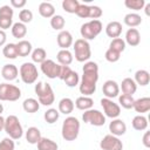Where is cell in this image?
I'll use <instances>...</instances> for the list:
<instances>
[{"mask_svg": "<svg viewBox=\"0 0 150 150\" xmlns=\"http://www.w3.org/2000/svg\"><path fill=\"white\" fill-rule=\"evenodd\" d=\"M82 70L83 75L79 89L83 96H90L96 90V83L98 81V66L94 61H87Z\"/></svg>", "mask_w": 150, "mask_h": 150, "instance_id": "6da1fadb", "label": "cell"}, {"mask_svg": "<svg viewBox=\"0 0 150 150\" xmlns=\"http://www.w3.org/2000/svg\"><path fill=\"white\" fill-rule=\"evenodd\" d=\"M80 132V122L76 117L74 116H68L63 123H62V129H61V135L63 139L66 141H75L79 136Z\"/></svg>", "mask_w": 150, "mask_h": 150, "instance_id": "7a4b0ae2", "label": "cell"}, {"mask_svg": "<svg viewBox=\"0 0 150 150\" xmlns=\"http://www.w3.org/2000/svg\"><path fill=\"white\" fill-rule=\"evenodd\" d=\"M35 94L39 97V103L42 105H52L55 101V95L54 91L50 87L49 83H45V82H38L34 87Z\"/></svg>", "mask_w": 150, "mask_h": 150, "instance_id": "3957f363", "label": "cell"}, {"mask_svg": "<svg viewBox=\"0 0 150 150\" xmlns=\"http://www.w3.org/2000/svg\"><path fill=\"white\" fill-rule=\"evenodd\" d=\"M4 130L12 139H20L23 135L22 125L19 118L15 115H9L5 118V128Z\"/></svg>", "mask_w": 150, "mask_h": 150, "instance_id": "277c9868", "label": "cell"}, {"mask_svg": "<svg viewBox=\"0 0 150 150\" xmlns=\"http://www.w3.org/2000/svg\"><path fill=\"white\" fill-rule=\"evenodd\" d=\"M74 54L75 59L79 62H87L91 56L90 45L84 39H77L74 42Z\"/></svg>", "mask_w": 150, "mask_h": 150, "instance_id": "5b68a950", "label": "cell"}, {"mask_svg": "<svg viewBox=\"0 0 150 150\" xmlns=\"http://www.w3.org/2000/svg\"><path fill=\"white\" fill-rule=\"evenodd\" d=\"M19 73H20V77H21L22 82L26 83V84L34 83L38 80V76H39L38 68H36V66L33 62H25V63H22L20 69H19Z\"/></svg>", "mask_w": 150, "mask_h": 150, "instance_id": "8992f818", "label": "cell"}, {"mask_svg": "<svg viewBox=\"0 0 150 150\" xmlns=\"http://www.w3.org/2000/svg\"><path fill=\"white\" fill-rule=\"evenodd\" d=\"M21 97L19 87L9 83H0V101H18Z\"/></svg>", "mask_w": 150, "mask_h": 150, "instance_id": "52a82bcc", "label": "cell"}, {"mask_svg": "<svg viewBox=\"0 0 150 150\" xmlns=\"http://www.w3.org/2000/svg\"><path fill=\"white\" fill-rule=\"evenodd\" d=\"M82 120L84 123L91 124L94 127H102L105 123V116L103 115V112H101L97 109H93V108L83 112Z\"/></svg>", "mask_w": 150, "mask_h": 150, "instance_id": "ba28073f", "label": "cell"}, {"mask_svg": "<svg viewBox=\"0 0 150 150\" xmlns=\"http://www.w3.org/2000/svg\"><path fill=\"white\" fill-rule=\"evenodd\" d=\"M100 148L102 150H123V143L118 137L110 134V135H105L101 139Z\"/></svg>", "mask_w": 150, "mask_h": 150, "instance_id": "9c48e42d", "label": "cell"}, {"mask_svg": "<svg viewBox=\"0 0 150 150\" xmlns=\"http://www.w3.org/2000/svg\"><path fill=\"white\" fill-rule=\"evenodd\" d=\"M60 69H61V64L54 62L53 60H45L41 63V71L43 73V75H46L48 79H56L60 75Z\"/></svg>", "mask_w": 150, "mask_h": 150, "instance_id": "30bf717a", "label": "cell"}, {"mask_svg": "<svg viewBox=\"0 0 150 150\" xmlns=\"http://www.w3.org/2000/svg\"><path fill=\"white\" fill-rule=\"evenodd\" d=\"M101 105H102L103 111H104V114H105L107 117H110V118L114 120V118H117L120 116V114H121L120 105L117 103H115L110 98H107V97L102 98L101 100Z\"/></svg>", "mask_w": 150, "mask_h": 150, "instance_id": "8fae6325", "label": "cell"}, {"mask_svg": "<svg viewBox=\"0 0 150 150\" xmlns=\"http://www.w3.org/2000/svg\"><path fill=\"white\" fill-rule=\"evenodd\" d=\"M102 91L104 94V96L107 98H114L116 96H118V93H120V86L117 84L116 81L114 80H108L103 83V87H102Z\"/></svg>", "mask_w": 150, "mask_h": 150, "instance_id": "7c38bea8", "label": "cell"}, {"mask_svg": "<svg viewBox=\"0 0 150 150\" xmlns=\"http://www.w3.org/2000/svg\"><path fill=\"white\" fill-rule=\"evenodd\" d=\"M109 131L111 132V135L118 137L125 134L127 131V124L124 123L123 120L120 118H114L110 123H109Z\"/></svg>", "mask_w": 150, "mask_h": 150, "instance_id": "4fadbf2b", "label": "cell"}, {"mask_svg": "<svg viewBox=\"0 0 150 150\" xmlns=\"http://www.w3.org/2000/svg\"><path fill=\"white\" fill-rule=\"evenodd\" d=\"M57 45L61 49H68L73 45V36L68 30H61L56 36Z\"/></svg>", "mask_w": 150, "mask_h": 150, "instance_id": "5bb4252c", "label": "cell"}, {"mask_svg": "<svg viewBox=\"0 0 150 150\" xmlns=\"http://www.w3.org/2000/svg\"><path fill=\"white\" fill-rule=\"evenodd\" d=\"M19 69L16 68L15 64L7 63L1 68V75L6 81H14L18 77Z\"/></svg>", "mask_w": 150, "mask_h": 150, "instance_id": "9a60e30c", "label": "cell"}, {"mask_svg": "<svg viewBox=\"0 0 150 150\" xmlns=\"http://www.w3.org/2000/svg\"><path fill=\"white\" fill-rule=\"evenodd\" d=\"M121 33H122V23L118 21H110L105 26V34L111 39L120 38Z\"/></svg>", "mask_w": 150, "mask_h": 150, "instance_id": "2e32d148", "label": "cell"}, {"mask_svg": "<svg viewBox=\"0 0 150 150\" xmlns=\"http://www.w3.org/2000/svg\"><path fill=\"white\" fill-rule=\"evenodd\" d=\"M125 43H128L131 47H135L137 45H139L141 42V34L138 32V29L136 28H129L125 33Z\"/></svg>", "mask_w": 150, "mask_h": 150, "instance_id": "e0dca14e", "label": "cell"}, {"mask_svg": "<svg viewBox=\"0 0 150 150\" xmlns=\"http://www.w3.org/2000/svg\"><path fill=\"white\" fill-rule=\"evenodd\" d=\"M132 108L136 110V112H139L141 115L148 112L150 110V97H141L138 100H135Z\"/></svg>", "mask_w": 150, "mask_h": 150, "instance_id": "ac0fdd59", "label": "cell"}, {"mask_svg": "<svg viewBox=\"0 0 150 150\" xmlns=\"http://www.w3.org/2000/svg\"><path fill=\"white\" fill-rule=\"evenodd\" d=\"M121 89H122L123 94L132 96V95L136 93V90H137V84L135 83V81H134L132 79L125 77V79L122 81V83H121Z\"/></svg>", "mask_w": 150, "mask_h": 150, "instance_id": "d6986e66", "label": "cell"}, {"mask_svg": "<svg viewBox=\"0 0 150 150\" xmlns=\"http://www.w3.org/2000/svg\"><path fill=\"white\" fill-rule=\"evenodd\" d=\"M74 105H75L77 109L86 111V110H89V109L93 108L94 101H93V98L89 97V96H80V97L76 98Z\"/></svg>", "mask_w": 150, "mask_h": 150, "instance_id": "ffe728a7", "label": "cell"}, {"mask_svg": "<svg viewBox=\"0 0 150 150\" xmlns=\"http://www.w3.org/2000/svg\"><path fill=\"white\" fill-rule=\"evenodd\" d=\"M74 101L69 97H63L62 100H60L59 102V112L64 114V115H69L70 112H73L74 110Z\"/></svg>", "mask_w": 150, "mask_h": 150, "instance_id": "44dd1931", "label": "cell"}, {"mask_svg": "<svg viewBox=\"0 0 150 150\" xmlns=\"http://www.w3.org/2000/svg\"><path fill=\"white\" fill-rule=\"evenodd\" d=\"M41 131L36 127H30L26 131V141L29 144H38V142L41 138Z\"/></svg>", "mask_w": 150, "mask_h": 150, "instance_id": "7402d4cb", "label": "cell"}, {"mask_svg": "<svg viewBox=\"0 0 150 150\" xmlns=\"http://www.w3.org/2000/svg\"><path fill=\"white\" fill-rule=\"evenodd\" d=\"M39 13L43 18H53L55 15V7L50 2H41L39 5Z\"/></svg>", "mask_w": 150, "mask_h": 150, "instance_id": "603a6c76", "label": "cell"}, {"mask_svg": "<svg viewBox=\"0 0 150 150\" xmlns=\"http://www.w3.org/2000/svg\"><path fill=\"white\" fill-rule=\"evenodd\" d=\"M16 49H18V55L21 57H26L32 53V43L27 40H20L16 43Z\"/></svg>", "mask_w": 150, "mask_h": 150, "instance_id": "cb8c5ba5", "label": "cell"}, {"mask_svg": "<svg viewBox=\"0 0 150 150\" xmlns=\"http://www.w3.org/2000/svg\"><path fill=\"white\" fill-rule=\"evenodd\" d=\"M135 83L136 84H139L142 87L144 86H148L149 82H150V74L149 71H146L145 69H139L135 73Z\"/></svg>", "mask_w": 150, "mask_h": 150, "instance_id": "d4e9b609", "label": "cell"}, {"mask_svg": "<svg viewBox=\"0 0 150 150\" xmlns=\"http://www.w3.org/2000/svg\"><path fill=\"white\" fill-rule=\"evenodd\" d=\"M123 21H124V23H125L128 27L135 28V27H137V26H139V25L142 23V18H141V15H138L137 13H128V14L124 16Z\"/></svg>", "mask_w": 150, "mask_h": 150, "instance_id": "484cf974", "label": "cell"}, {"mask_svg": "<svg viewBox=\"0 0 150 150\" xmlns=\"http://www.w3.org/2000/svg\"><path fill=\"white\" fill-rule=\"evenodd\" d=\"M57 62L61 66H69L73 62V54L68 49H61L56 55Z\"/></svg>", "mask_w": 150, "mask_h": 150, "instance_id": "4316f807", "label": "cell"}, {"mask_svg": "<svg viewBox=\"0 0 150 150\" xmlns=\"http://www.w3.org/2000/svg\"><path fill=\"white\" fill-rule=\"evenodd\" d=\"M57 143L47 137H41L38 142V150H57Z\"/></svg>", "mask_w": 150, "mask_h": 150, "instance_id": "83f0119b", "label": "cell"}, {"mask_svg": "<svg viewBox=\"0 0 150 150\" xmlns=\"http://www.w3.org/2000/svg\"><path fill=\"white\" fill-rule=\"evenodd\" d=\"M22 108H23V110H25L26 112L33 114V112H36V111L39 110V108H40V103H39L38 100L29 97V98H26V100L23 101V103H22Z\"/></svg>", "mask_w": 150, "mask_h": 150, "instance_id": "f1b7e54d", "label": "cell"}, {"mask_svg": "<svg viewBox=\"0 0 150 150\" xmlns=\"http://www.w3.org/2000/svg\"><path fill=\"white\" fill-rule=\"evenodd\" d=\"M2 54L6 59L14 60L16 59L18 55V49H16V43H6L2 48Z\"/></svg>", "mask_w": 150, "mask_h": 150, "instance_id": "f546056e", "label": "cell"}, {"mask_svg": "<svg viewBox=\"0 0 150 150\" xmlns=\"http://www.w3.org/2000/svg\"><path fill=\"white\" fill-rule=\"evenodd\" d=\"M132 128L135 130H138V131H142V130H145L148 128V120L145 116L143 115H137L132 118Z\"/></svg>", "mask_w": 150, "mask_h": 150, "instance_id": "4dcf8cb0", "label": "cell"}, {"mask_svg": "<svg viewBox=\"0 0 150 150\" xmlns=\"http://www.w3.org/2000/svg\"><path fill=\"white\" fill-rule=\"evenodd\" d=\"M27 34V27L22 22H15L12 26V35L16 39H21Z\"/></svg>", "mask_w": 150, "mask_h": 150, "instance_id": "1f68e13d", "label": "cell"}, {"mask_svg": "<svg viewBox=\"0 0 150 150\" xmlns=\"http://www.w3.org/2000/svg\"><path fill=\"white\" fill-rule=\"evenodd\" d=\"M80 33H81L82 39H84V40H87V41H88V40H94V39L97 36V35L94 33V30H93V28H91L89 21L86 22V23H83V25L81 26Z\"/></svg>", "mask_w": 150, "mask_h": 150, "instance_id": "d6a6232c", "label": "cell"}, {"mask_svg": "<svg viewBox=\"0 0 150 150\" xmlns=\"http://www.w3.org/2000/svg\"><path fill=\"white\" fill-rule=\"evenodd\" d=\"M32 60L33 62L35 63H42L45 60H47V53L43 48H35L33 52H32Z\"/></svg>", "mask_w": 150, "mask_h": 150, "instance_id": "836d02e7", "label": "cell"}, {"mask_svg": "<svg viewBox=\"0 0 150 150\" xmlns=\"http://www.w3.org/2000/svg\"><path fill=\"white\" fill-rule=\"evenodd\" d=\"M66 25V20L62 15L60 14H55L53 18H50V26L53 29L55 30H62V28Z\"/></svg>", "mask_w": 150, "mask_h": 150, "instance_id": "e575fe53", "label": "cell"}, {"mask_svg": "<svg viewBox=\"0 0 150 150\" xmlns=\"http://www.w3.org/2000/svg\"><path fill=\"white\" fill-rule=\"evenodd\" d=\"M59 116H60L59 110H56V109H54V108H49V109L46 110L45 114H43L45 121H46L47 123H49V124L55 123V122L59 120Z\"/></svg>", "mask_w": 150, "mask_h": 150, "instance_id": "d590c367", "label": "cell"}, {"mask_svg": "<svg viewBox=\"0 0 150 150\" xmlns=\"http://www.w3.org/2000/svg\"><path fill=\"white\" fill-rule=\"evenodd\" d=\"M79 6H80V2L77 0H63L62 1V8L67 13H70V14L76 13Z\"/></svg>", "mask_w": 150, "mask_h": 150, "instance_id": "8d00e7d4", "label": "cell"}, {"mask_svg": "<svg viewBox=\"0 0 150 150\" xmlns=\"http://www.w3.org/2000/svg\"><path fill=\"white\" fill-rule=\"evenodd\" d=\"M109 48L121 54V53H122V52H124V49H125V42H124V40H123V39H121V38L112 39V40H111V42H110Z\"/></svg>", "mask_w": 150, "mask_h": 150, "instance_id": "74e56055", "label": "cell"}, {"mask_svg": "<svg viewBox=\"0 0 150 150\" xmlns=\"http://www.w3.org/2000/svg\"><path fill=\"white\" fill-rule=\"evenodd\" d=\"M134 97L130 96V95H125V94H122L120 97H118V103L122 108L124 109H131L132 105H134Z\"/></svg>", "mask_w": 150, "mask_h": 150, "instance_id": "f35d334b", "label": "cell"}, {"mask_svg": "<svg viewBox=\"0 0 150 150\" xmlns=\"http://www.w3.org/2000/svg\"><path fill=\"white\" fill-rule=\"evenodd\" d=\"M63 81H64L66 86H68V87L73 88V87H75V86H77V84H79L80 77H79V74H77L76 71L71 70V71L68 74V76H67V77H66Z\"/></svg>", "mask_w": 150, "mask_h": 150, "instance_id": "ab89813d", "label": "cell"}, {"mask_svg": "<svg viewBox=\"0 0 150 150\" xmlns=\"http://www.w3.org/2000/svg\"><path fill=\"white\" fill-rule=\"evenodd\" d=\"M124 5L129 9L139 11V9H142L145 6V1L144 0H125L124 1Z\"/></svg>", "mask_w": 150, "mask_h": 150, "instance_id": "60d3db41", "label": "cell"}, {"mask_svg": "<svg viewBox=\"0 0 150 150\" xmlns=\"http://www.w3.org/2000/svg\"><path fill=\"white\" fill-rule=\"evenodd\" d=\"M19 20L22 23H29L33 20V13L29 9H21L19 13Z\"/></svg>", "mask_w": 150, "mask_h": 150, "instance_id": "b9f144b4", "label": "cell"}, {"mask_svg": "<svg viewBox=\"0 0 150 150\" xmlns=\"http://www.w3.org/2000/svg\"><path fill=\"white\" fill-rule=\"evenodd\" d=\"M102 14H103V12H102V9H101V7H98V6H89V15H88V18H90L91 20H97L100 16H102Z\"/></svg>", "mask_w": 150, "mask_h": 150, "instance_id": "7bdbcfd3", "label": "cell"}, {"mask_svg": "<svg viewBox=\"0 0 150 150\" xmlns=\"http://www.w3.org/2000/svg\"><path fill=\"white\" fill-rule=\"evenodd\" d=\"M104 56H105V60H107L108 62L114 63V62H117V61L120 60L121 54L117 53V52H115V50H112V49H110V48H108L107 52H105V55H104Z\"/></svg>", "mask_w": 150, "mask_h": 150, "instance_id": "ee69618b", "label": "cell"}, {"mask_svg": "<svg viewBox=\"0 0 150 150\" xmlns=\"http://www.w3.org/2000/svg\"><path fill=\"white\" fill-rule=\"evenodd\" d=\"M14 148H15L14 141L9 137H5L0 142V150H14Z\"/></svg>", "mask_w": 150, "mask_h": 150, "instance_id": "f6af8a7d", "label": "cell"}, {"mask_svg": "<svg viewBox=\"0 0 150 150\" xmlns=\"http://www.w3.org/2000/svg\"><path fill=\"white\" fill-rule=\"evenodd\" d=\"M77 16L82 18V19H87L88 15H89V6L88 5H84V4H80L76 13H75Z\"/></svg>", "mask_w": 150, "mask_h": 150, "instance_id": "bcb514c9", "label": "cell"}, {"mask_svg": "<svg viewBox=\"0 0 150 150\" xmlns=\"http://www.w3.org/2000/svg\"><path fill=\"white\" fill-rule=\"evenodd\" d=\"M12 26H13V18L0 16V29L5 30L7 28H11Z\"/></svg>", "mask_w": 150, "mask_h": 150, "instance_id": "7dc6e473", "label": "cell"}, {"mask_svg": "<svg viewBox=\"0 0 150 150\" xmlns=\"http://www.w3.org/2000/svg\"><path fill=\"white\" fill-rule=\"evenodd\" d=\"M14 11L9 5H4L0 7V16H7V18H13Z\"/></svg>", "mask_w": 150, "mask_h": 150, "instance_id": "c3c4849f", "label": "cell"}, {"mask_svg": "<svg viewBox=\"0 0 150 150\" xmlns=\"http://www.w3.org/2000/svg\"><path fill=\"white\" fill-rule=\"evenodd\" d=\"M71 71V69H70V67L69 66H61V69H60V75H59V79L60 80H64L67 76H68V74Z\"/></svg>", "mask_w": 150, "mask_h": 150, "instance_id": "681fc988", "label": "cell"}, {"mask_svg": "<svg viewBox=\"0 0 150 150\" xmlns=\"http://www.w3.org/2000/svg\"><path fill=\"white\" fill-rule=\"evenodd\" d=\"M27 4L26 0H11V7L12 8H22Z\"/></svg>", "mask_w": 150, "mask_h": 150, "instance_id": "f907efd6", "label": "cell"}, {"mask_svg": "<svg viewBox=\"0 0 150 150\" xmlns=\"http://www.w3.org/2000/svg\"><path fill=\"white\" fill-rule=\"evenodd\" d=\"M142 142L145 148H150V131H145V134L143 135Z\"/></svg>", "mask_w": 150, "mask_h": 150, "instance_id": "816d5d0a", "label": "cell"}, {"mask_svg": "<svg viewBox=\"0 0 150 150\" xmlns=\"http://www.w3.org/2000/svg\"><path fill=\"white\" fill-rule=\"evenodd\" d=\"M6 40H7V35H6L5 30L0 29V47L5 46V43H6Z\"/></svg>", "mask_w": 150, "mask_h": 150, "instance_id": "f5cc1de1", "label": "cell"}, {"mask_svg": "<svg viewBox=\"0 0 150 150\" xmlns=\"http://www.w3.org/2000/svg\"><path fill=\"white\" fill-rule=\"evenodd\" d=\"M5 128V118L0 115V131H2Z\"/></svg>", "mask_w": 150, "mask_h": 150, "instance_id": "db71d44e", "label": "cell"}, {"mask_svg": "<svg viewBox=\"0 0 150 150\" xmlns=\"http://www.w3.org/2000/svg\"><path fill=\"white\" fill-rule=\"evenodd\" d=\"M145 14L150 15V4H145Z\"/></svg>", "mask_w": 150, "mask_h": 150, "instance_id": "11a10c76", "label": "cell"}, {"mask_svg": "<svg viewBox=\"0 0 150 150\" xmlns=\"http://www.w3.org/2000/svg\"><path fill=\"white\" fill-rule=\"evenodd\" d=\"M2 111H4V105H2L1 103H0V115L2 114Z\"/></svg>", "mask_w": 150, "mask_h": 150, "instance_id": "9f6ffc18", "label": "cell"}]
</instances>
